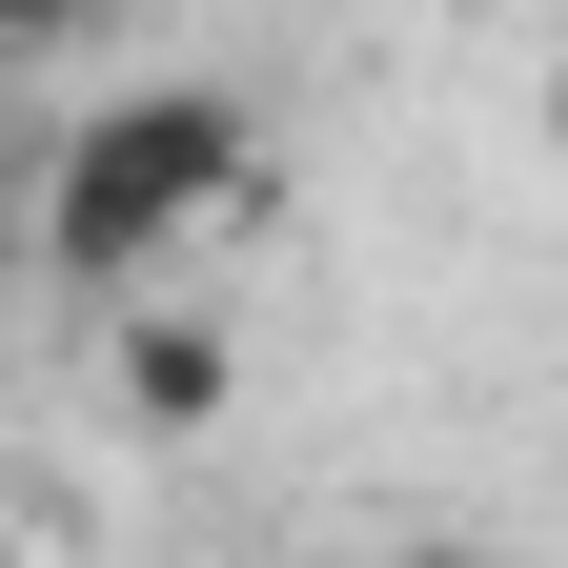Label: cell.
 Here are the masks:
<instances>
[{"instance_id": "1", "label": "cell", "mask_w": 568, "mask_h": 568, "mask_svg": "<svg viewBox=\"0 0 568 568\" xmlns=\"http://www.w3.org/2000/svg\"><path fill=\"white\" fill-rule=\"evenodd\" d=\"M224 203H264L244 82H122V102H82V142L41 163V284L122 305V284L163 264L183 224H224Z\"/></svg>"}, {"instance_id": "2", "label": "cell", "mask_w": 568, "mask_h": 568, "mask_svg": "<svg viewBox=\"0 0 568 568\" xmlns=\"http://www.w3.org/2000/svg\"><path fill=\"white\" fill-rule=\"evenodd\" d=\"M224 386H244V345L203 325V305H122V426H224Z\"/></svg>"}, {"instance_id": "3", "label": "cell", "mask_w": 568, "mask_h": 568, "mask_svg": "<svg viewBox=\"0 0 568 568\" xmlns=\"http://www.w3.org/2000/svg\"><path fill=\"white\" fill-rule=\"evenodd\" d=\"M386 568H508V548H447V528H426V548H386Z\"/></svg>"}, {"instance_id": "4", "label": "cell", "mask_w": 568, "mask_h": 568, "mask_svg": "<svg viewBox=\"0 0 568 568\" xmlns=\"http://www.w3.org/2000/svg\"><path fill=\"white\" fill-rule=\"evenodd\" d=\"M0 102H21V21H0Z\"/></svg>"}, {"instance_id": "5", "label": "cell", "mask_w": 568, "mask_h": 568, "mask_svg": "<svg viewBox=\"0 0 568 568\" xmlns=\"http://www.w3.org/2000/svg\"><path fill=\"white\" fill-rule=\"evenodd\" d=\"M0 568H21V487H0Z\"/></svg>"}, {"instance_id": "6", "label": "cell", "mask_w": 568, "mask_h": 568, "mask_svg": "<svg viewBox=\"0 0 568 568\" xmlns=\"http://www.w3.org/2000/svg\"><path fill=\"white\" fill-rule=\"evenodd\" d=\"M548 122H568V61H548Z\"/></svg>"}]
</instances>
